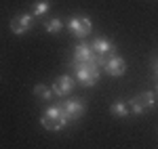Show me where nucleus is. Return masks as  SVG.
<instances>
[{
  "label": "nucleus",
  "mask_w": 158,
  "mask_h": 149,
  "mask_svg": "<svg viewBox=\"0 0 158 149\" xmlns=\"http://www.w3.org/2000/svg\"><path fill=\"white\" fill-rule=\"evenodd\" d=\"M40 124L44 126L47 130H51V132H57V130H61V128H65L70 124V120L65 118L61 105H53V107H49L40 116Z\"/></svg>",
  "instance_id": "1"
},
{
  "label": "nucleus",
  "mask_w": 158,
  "mask_h": 149,
  "mask_svg": "<svg viewBox=\"0 0 158 149\" xmlns=\"http://www.w3.org/2000/svg\"><path fill=\"white\" fill-rule=\"evenodd\" d=\"M74 72H76V78L82 86L91 88L99 82V65L97 63H78L74 61Z\"/></svg>",
  "instance_id": "2"
},
{
  "label": "nucleus",
  "mask_w": 158,
  "mask_h": 149,
  "mask_svg": "<svg viewBox=\"0 0 158 149\" xmlns=\"http://www.w3.org/2000/svg\"><path fill=\"white\" fill-rule=\"evenodd\" d=\"M152 105H154V92H139L135 99L129 101V109L133 116L146 113L148 109H152Z\"/></svg>",
  "instance_id": "3"
},
{
  "label": "nucleus",
  "mask_w": 158,
  "mask_h": 149,
  "mask_svg": "<svg viewBox=\"0 0 158 149\" xmlns=\"http://www.w3.org/2000/svg\"><path fill=\"white\" fill-rule=\"evenodd\" d=\"M65 27L70 29V34H72L74 38H86L89 34H91V19L89 17H72L68 23H65Z\"/></svg>",
  "instance_id": "4"
},
{
  "label": "nucleus",
  "mask_w": 158,
  "mask_h": 149,
  "mask_svg": "<svg viewBox=\"0 0 158 149\" xmlns=\"http://www.w3.org/2000/svg\"><path fill=\"white\" fill-rule=\"evenodd\" d=\"M32 25H34V17L27 15V13L15 15V17L11 19V29H13L15 36H23V34H27V32L32 29Z\"/></svg>",
  "instance_id": "5"
},
{
  "label": "nucleus",
  "mask_w": 158,
  "mask_h": 149,
  "mask_svg": "<svg viewBox=\"0 0 158 149\" xmlns=\"http://www.w3.org/2000/svg\"><path fill=\"white\" fill-rule=\"evenodd\" d=\"M61 107H63V113H65V118H68L70 122H76V120H80V118L85 116V103H82V101L68 99Z\"/></svg>",
  "instance_id": "6"
},
{
  "label": "nucleus",
  "mask_w": 158,
  "mask_h": 149,
  "mask_svg": "<svg viewBox=\"0 0 158 149\" xmlns=\"http://www.w3.org/2000/svg\"><path fill=\"white\" fill-rule=\"evenodd\" d=\"M74 86H76V82H74L72 76H59V78L53 82V95H57V97H68L74 90Z\"/></svg>",
  "instance_id": "7"
},
{
  "label": "nucleus",
  "mask_w": 158,
  "mask_h": 149,
  "mask_svg": "<svg viewBox=\"0 0 158 149\" xmlns=\"http://www.w3.org/2000/svg\"><path fill=\"white\" fill-rule=\"evenodd\" d=\"M74 61H78V63H97V55H95L93 46L80 42V44H76V49H74Z\"/></svg>",
  "instance_id": "8"
},
{
  "label": "nucleus",
  "mask_w": 158,
  "mask_h": 149,
  "mask_svg": "<svg viewBox=\"0 0 158 149\" xmlns=\"http://www.w3.org/2000/svg\"><path fill=\"white\" fill-rule=\"evenodd\" d=\"M103 69H106L110 76L118 78V76H122L124 72H127V63H124V59H122V57H118V55H112V57H108V59H106V63H103Z\"/></svg>",
  "instance_id": "9"
},
{
  "label": "nucleus",
  "mask_w": 158,
  "mask_h": 149,
  "mask_svg": "<svg viewBox=\"0 0 158 149\" xmlns=\"http://www.w3.org/2000/svg\"><path fill=\"white\" fill-rule=\"evenodd\" d=\"M93 50H95V55L101 57V59H108L114 55V50H116V44L108 40V38H95V42H93Z\"/></svg>",
  "instance_id": "10"
},
{
  "label": "nucleus",
  "mask_w": 158,
  "mask_h": 149,
  "mask_svg": "<svg viewBox=\"0 0 158 149\" xmlns=\"http://www.w3.org/2000/svg\"><path fill=\"white\" fill-rule=\"evenodd\" d=\"M112 116H116V118H127V116H131V109H129V101H116V103H112Z\"/></svg>",
  "instance_id": "11"
},
{
  "label": "nucleus",
  "mask_w": 158,
  "mask_h": 149,
  "mask_svg": "<svg viewBox=\"0 0 158 149\" xmlns=\"http://www.w3.org/2000/svg\"><path fill=\"white\" fill-rule=\"evenodd\" d=\"M44 29H47V34H59L61 29H63V21L57 19V17H53V19H49L44 23Z\"/></svg>",
  "instance_id": "12"
},
{
  "label": "nucleus",
  "mask_w": 158,
  "mask_h": 149,
  "mask_svg": "<svg viewBox=\"0 0 158 149\" xmlns=\"http://www.w3.org/2000/svg\"><path fill=\"white\" fill-rule=\"evenodd\" d=\"M34 95H36L40 101H49L51 97H53V90L47 88L44 84H36V86H34Z\"/></svg>",
  "instance_id": "13"
},
{
  "label": "nucleus",
  "mask_w": 158,
  "mask_h": 149,
  "mask_svg": "<svg viewBox=\"0 0 158 149\" xmlns=\"http://www.w3.org/2000/svg\"><path fill=\"white\" fill-rule=\"evenodd\" d=\"M49 11H51L49 0H38L36 4H34V17H42V15H47Z\"/></svg>",
  "instance_id": "14"
}]
</instances>
